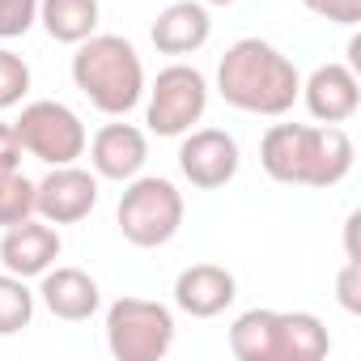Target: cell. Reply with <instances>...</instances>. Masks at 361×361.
Returning a JSON list of instances; mask_svg holds the SVG:
<instances>
[{
  "label": "cell",
  "instance_id": "obj_1",
  "mask_svg": "<svg viewBox=\"0 0 361 361\" xmlns=\"http://www.w3.org/2000/svg\"><path fill=\"white\" fill-rule=\"evenodd\" d=\"M353 140L340 123H272L259 140V166L285 188H336L353 170Z\"/></svg>",
  "mask_w": 361,
  "mask_h": 361
},
{
  "label": "cell",
  "instance_id": "obj_2",
  "mask_svg": "<svg viewBox=\"0 0 361 361\" xmlns=\"http://www.w3.org/2000/svg\"><path fill=\"white\" fill-rule=\"evenodd\" d=\"M217 94L234 111L281 119L293 111V102L302 94V73L268 39H238L226 47V56L217 64Z\"/></svg>",
  "mask_w": 361,
  "mask_h": 361
},
{
  "label": "cell",
  "instance_id": "obj_3",
  "mask_svg": "<svg viewBox=\"0 0 361 361\" xmlns=\"http://www.w3.org/2000/svg\"><path fill=\"white\" fill-rule=\"evenodd\" d=\"M73 85L90 98L94 111L123 119L128 111H136L145 102V64L140 51L123 39V35H90L85 43H77L73 56Z\"/></svg>",
  "mask_w": 361,
  "mask_h": 361
},
{
  "label": "cell",
  "instance_id": "obj_4",
  "mask_svg": "<svg viewBox=\"0 0 361 361\" xmlns=\"http://www.w3.org/2000/svg\"><path fill=\"white\" fill-rule=\"evenodd\" d=\"M183 213H188L183 192H178L166 174H136L123 183L115 226L132 247L153 251V247H166L183 230Z\"/></svg>",
  "mask_w": 361,
  "mask_h": 361
},
{
  "label": "cell",
  "instance_id": "obj_5",
  "mask_svg": "<svg viewBox=\"0 0 361 361\" xmlns=\"http://www.w3.org/2000/svg\"><path fill=\"white\" fill-rule=\"evenodd\" d=\"M106 348L115 361H161L174 348V314L153 298H119L106 306Z\"/></svg>",
  "mask_w": 361,
  "mask_h": 361
},
{
  "label": "cell",
  "instance_id": "obj_6",
  "mask_svg": "<svg viewBox=\"0 0 361 361\" xmlns=\"http://www.w3.org/2000/svg\"><path fill=\"white\" fill-rule=\"evenodd\" d=\"M209 111V77L196 64H166L145 85V128L153 136H183Z\"/></svg>",
  "mask_w": 361,
  "mask_h": 361
},
{
  "label": "cell",
  "instance_id": "obj_7",
  "mask_svg": "<svg viewBox=\"0 0 361 361\" xmlns=\"http://www.w3.org/2000/svg\"><path fill=\"white\" fill-rule=\"evenodd\" d=\"M13 132L22 140V149L30 157H39L43 166H68L85 153L90 132L81 123V115L56 98H35L22 106V115L13 119Z\"/></svg>",
  "mask_w": 361,
  "mask_h": 361
},
{
  "label": "cell",
  "instance_id": "obj_8",
  "mask_svg": "<svg viewBox=\"0 0 361 361\" xmlns=\"http://www.w3.org/2000/svg\"><path fill=\"white\" fill-rule=\"evenodd\" d=\"M98 209V174L81 170L77 161L51 166L35 183V217L51 226H77Z\"/></svg>",
  "mask_w": 361,
  "mask_h": 361
},
{
  "label": "cell",
  "instance_id": "obj_9",
  "mask_svg": "<svg viewBox=\"0 0 361 361\" xmlns=\"http://www.w3.org/2000/svg\"><path fill=\"white\" fill-rule=\"evenodd\" d=\"M238 166H243V153H238V140L230 132H221V128H192V132H183V145H178V170H183V178L192 188L217 192L238 174Z\"/></svg>",
  "mask_w": 361,
  "mask_h": 361
},
{
  "label": "cell",
  "instance_id": "obj_10",
  "mask_svg": "<svg viewBox=\"0 0 361 361\" xmlns=\"http://www.w3.org/2000/svg\"><path fill=\"white\" fill-rule=\"evenodd\" d=\"M85 149H90L94 174L111 178V183H128L149 161V136L136 123H102Z\"/></svg>",
  "mask_w": 361,
  "mask_h": 361
},
{
  "label": "cell",
  "instance_id": "obj_11",
  "mask_svg": "<svg viewBox=\"0 0 361 361\" xmlns=\"http://www.w3.org/2000/svg\"><path fill=\"white\" fill-rule=\"evenodd\" d=\"M306 111L314 115V123H348L361 106V85H357V68L348 64H319L306 81H302V94Z\"/></svg>",
  "mask_w": 361,
  "mask_h": 361
},
{
  "label": "cell",
  "instance_id": "obj_12",
  "mask_svg": "<svg viewBox=\"0 0 361 361\" xmlns=\"http://www.w3.org/2000/svg\"><path fill=\"white\" fill-rule=\"evenodd\" d=\"M238 298V281L221 264H192L174 276V306L192 319H217Z\"/></svg>",
  "mask_w": 361,
  "mask_h": 361
},
{
  "label": "cell",
  "instance_id": "obj_13",
  "mask_svg": "<svg viewBox=\"0 0 361 361\" xmlns=\"http://www.w3.org/2000/svg\"><path fill=\"white\" fill-rule=\"evenodd\" d=\"M60 230L51 221H22V226H9L5 238H0V264L5 272L30 281V276H43L56 259H60Z\"/></svg>",
  "mask_w": 361,
  "mask_h": 361
},
{
  "label": "cell",
  "instance_id": "obj_14",
  "mask_svg": "<svg viewBox=\"0 0 361 361\" xmlns=\"http://www.w3.org/2000/svg\"><path fill=\"white\" fill-rule=\"evenodd\" d=\"M35 298L64 323H85L102 306V289H98V281L85 268H56V264L39 276V293Z\"/></svg>",
  "mask_w": 361,
  "mask_h": 361
},
{
  "label": "cell",
  "instance_id": "obj_15",
  "mask_svg": "<svg viewBox=\"0 0 361 361\" xmlns=\"http://www.w3.org/2000/svg\"><path fill=\"white\" fill-rule=\"evenodd\" d=\"M149 39L161 56H192L213 39V13L200 0H174L157 13Z\"/></svg>",
  "mask_w": 361,
  "mask_h": 361
},
{
  "label": "cell",
  "instance_id": "obj_16",
  "mask_svg": "<svg viewBox=\"0 0 361 361\" xmlns=\"http://www.w3.org/2000/svg\"><path fill=\"white\" fill-rule=\"evenodd\" d=\"M331 353V336L310 310H276L272 319V361H323Z\"/></svg>",
  "mask_w": 361,
  "mask_h": 361
},
{
  "label": "cell",
  "instance_id": "obj_17",
  "mask_svg": "<svg viewBox=\"0 0 361 361\" xmlns=\"http://www.w3.org/2000/svg\"><path fill=\"white\" fill-rule=\"evenodd\" d=\"M98 0H39V26L56 43H85L98 30Z\"/></svg>",
  "mask_w": 361,
  "mask_h": 361
},
{
  "label": "cell",
  "instance_id": "obj_18",
  "mask_svg": "<svg viewBox=\"0 0 361 361\" xmlns=\"http://www.w3.org/2000/svg\"><path fill=\"white\" fill-rule=\"evenodd\" d=\"M272 319L276 310L255 306L230 323V353L238 361H272Z\"/></svg>",
  "mask_w": 361,
  "mask_h": 361
},
{
  "label": "cell",
  "instance_id": "obj_19",
  "mask_svg": "<svg viewBox=\"0 0 361 361\" xmlns=\"http://www.w3.org/2000/svg\"><path fill=\"white\" fill-rule=\"evenodd\" d=\"M30 319H35V289L13 272H0V336L26 331Z\"/></svg>",
  "mask_w": 361,
  "mask_h": 361
},
{
  "label": "cell",
  "instance_id": "obj_20",
  "mask_svg": "<svg viewBox=\"0 0 361 361\" xmlns=\"http://www.w3.org/2000/svg\"><path fill=\"white\" fill-rule=\"evenodd\" d=\"M35 217V178H26L22 170L0 174V226H22Z\"/></svg>",
  "mask_w": 361,
  "mask_h": 361
},
{
  "label": "cell",
  "instance_id": "obj_21",
  "mask_svg": "<svg viewBox=\"0 0 361 361\" xmlns=\"http://www.w3.org/2000/svg\"><path fill=\"white\" fill-rule=\"evenodd\" d=\"M26 94H30V64L18 51L0 47V111L22 106Z\"/></svg>",
  "mask_w": 361,
  "mask_h": 361
},
{
  "label": "cell",
  "instance_id": "obj_22",
  "mask_svg": "<svg viewBox=\"0 0 361 361\" xmlns=\"http://www.w3.org/2000/svg\"><path fill=\"white\" fill-rule=\"evenodd\" d=\"M39 22V0H0V39H22Z\"/></svg>",
  "mask_w": 361,
  "mask_h": 361
},
{
  "label": "cell",
  "instance_id": "obj_23",
  "mask_svg": "<svg viewBox=\"0 0 361 361\" xmlns=\"http://www.w3.org/2000/svg\"><path fill=\"white\" fill-rule=\"evenodd\" d=\"M302 5L314 18L336 22V26H357L361 22V0H302Z\"/></svg>",
  "mask_w": 361,
  "mask_h": 361
},
{
  "label": "cell",
  "instance_id": "obj_24",
  "mask_svg": "<svg viewBox=\"0 0 361 361\" xmlns=\"http://www.w3.org/2000/svg\"><path fill=\"white\" fill-rule=\"evenodd\" d=\"M336 298L348 314H361V259H344L336 276Z\"/></svg>",
  "mask_w": 361,
  "mask_h": 361
},
{
  "label": "cell",
  "instance_id": "obj_25",
  "mask_svg": "<svg viewBox=\"0 0 361 361\" xmlns=\"http://www.w3.org/2000/svg\"><path fill=\"white\" fill-rule=\"evenodd\" d=\"M22 140H18V132H13V123H0V174H9V170H18L22 166Z\"/></svg>",
  "mask_w": 361,
  "mask_h": 361
},
{
  "label": "cell",
  "instance_id": "obj_26",
  "mask_svg": "<svg viewBox=\"0 0 361 361\" xmlns=\"http://www.w3.org/2000/svg\"><path fill=\"white\" fill-rule=\"evenodd\" d=\"M200 5H221L226 9V5H234V0H200Z\"/></svg>",
  "mask_w": 361,
  "mask_h": 361
}]
</instances>
